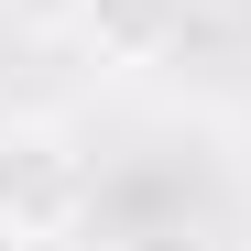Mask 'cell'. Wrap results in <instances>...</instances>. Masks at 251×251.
<instances>
[{
  "instance_id": "cell-4",
  "label": "cell",
  "mask_w": 251,
  "mask_h": 251,
  "mask_svg": "<svg viewBox=\"0 0 251 251\" xmlns=\"http://www.w3.org/2000/svg\"><path fill=\"white\" fill-rule=\"evenodd\" d=\"M153 251H219L207 229H153Z\"/></svg>"
},
{
  "instance_id": "cell-3",
  "label": "cell",
  "mask_w": 251,
  "mask_h": 251,
  "mask_svg": "<svg viewBox=\"0 0 251 251\" xmlns=\"http://www.w3.org/2000/svg\"><path fill=\"white\" fill-rule=\"evenodd\" d=\"M0 22H11V33H44V44H55V33H88V0H0Z\"/></svg>"
},
{
  "instance_id": "cell-5",
  "label": "cell",
  "mask_w": 251,
  "mask_h": 251,
  "mask_svg": "<svg viewBox=\"0 0 251 251\" xmlns=\"http://www.w3.org/2000/svg\"><path fill=\"white\" fill-rule=\"evenodd\" d=\"M0 251H33V229H22V219H11V207H0Z\"/></svg>"
},
{
  "instance_id": "cell-1",
  "label": "cell",
  "mask_w": 251,
  "mask_h": 251,
  "mask_svg": "<svg viewBox=\"0 0 251 251\" xmlns=\"http://www.w3.org/2000/svg\"><path fill=\"white\" fill-rule=\"evenodd\" d=\"M0 207H11L33 240H55L76 207H88V153H76L66 120H0Z\"/></svg>"
},
{
  "instance_id": "cell-2",
  "label": "cell",
  "mask_w": 251,
  "mask_h": 251,
  "mask_svg": "<svg viewBox=\"0 0 251 251\" xmlns=\"http://www.w3.org/2000/svg\"><path fill=\"white\" fill-rule=\"evenodd\" d=\"M164 33H175V0H88V33H76V44H99V55H120V66H142Z\"/></svg>"
}]
</instances>
